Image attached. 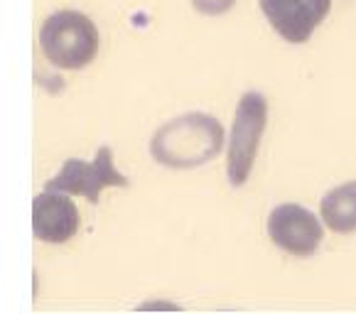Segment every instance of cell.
<instances>
[{
  "label": "cell",
  "instance_id": "6da1fadb",
  "mask_svg": "<svg viewBox=\"0 0 356 314\" xmlns=\"http://www.w3.org/2000/svg\"><path fill=\"white\" fill-rule=\"evenodd\" d=\"M224 150V126L202 110L182 113L160 126L150 140V155L170 170H192L211 163Z\"/></svg>",
  "mask_w": 356,
  "mask_h": 314
},
{
  "label": "cell",
  "instance_id": "7a4b0ae2",
  "mask_svg": "<svg viewBox=\"0 0 356 314\" xmlns=\"http://www.w3.org/2000/svg\"><path fill=\"white\" fill-rule=\"evenodd\" d=\"M99 30L89 15L79 10H59L40 27V47L57 69H84L99 52Z\"/></svg>",
  "mask_w": 356,
  "mask_h": 314
},
{
  "label": "cell",
  "instance_id": "3957f363",
  "mask_svg": "<svg viewBox=\"0 0 356 314\" xmlns=\"http://www.w3.org/2000/svg\"><path fill=\"white\" fill-rule=\"evenodd\" d=\"M268 126V101L258 91H248L238 99L226 147V177L231 187H243L251 177L261 138Z\"/></svg>",
  "mask_w": 356,
  "mask_h": 314
},
{
  "label": "cell",
  "instance_id": "277c9868",
  "mask_svg": "<svg viewBox=\"0 0 356 314\" xmlns=\"http://www.w3.org/2000/svg\"><path fill=\"white\" fill-rule=\"evenodd\" d=\"M106 187H131L128 177H123L113 165V150L99 147L94 163H84L79 157H69L57 174L44 184V189L64 194H79L91 204H99V197Z\"/></svg>",
  "mask_w": 356,
  "mask_h": 314
},
{
  "label": "cell",
  "instance_id": "5b68a950",
  "mask_svg": "<svg viewBox=\"0 0 356 314\" xmlns=\"http://www.w3.org/2000/svg\"><path fill=\"white\" fill-rule=\"evenodd\" d=\"M268 236L280 251L298 258H309L317 253L325 231L320 219L300 204H280L268 216Z\"/></svg>",
  "mask_w": 356,
  "mask_h": 314
},
{
  "label": "cell",
  "instance_id": "8992f818",
  "mask_svg": "<svg viewBox=\"0 0 356 314\" xmlns=\"http://www.w3.org/2000/svg\"><path fill=\"white\" fill-rule=\"evenodd\" d=\"M270 27L290 44L307 42L332 10V0H258Z\"/></svg>",
  "mask_w": 356,
  "mask_h": 314
},
{
  "label": "cell",
  "instance_id": "52a82bcc",
  "mask_svg": "<svg viewBox=\"0 0 356 314\" xmlns=\"http://www.w3.org/2000/svg\"><path fill=\"white\" fill-rule=\"evenodd\" d=\"M32 231L42 243H67L79 231V209L72 194L44 189L32 201Z\"/></svg>",
  "mask_w": 356,
  "mask_h": 314
},
{
  "label": "cell",
  "instance_id": "ba28073f",
  "mask_svg": "<svg viewBox=\"0 0 356 314\" xmlns=\"http://www.w3.org/2000/svg\"><path fill=\"white\" fill-rule=\"evenodd\" d=\"M320 214L327 229L334 233H354L356 231V179L330 189L320 204Z\"/></svg>",
  "mask_w": 356,
  "mask_h": 314
},
{
  "label": "cell",
  "instance_id": "9c48e42d",
  "mask_svg": "<svg viewBox=\"0 0 356 314\" xmlns=\"http://www.w3.org/2000/svg\"><path fill=\"white\" fill-rule=\"evenodd\" d=\"M192 6L202 15H224L236 6V0H192Z\"/></svg>",
  "mask_w": 356,
  "mask_h": 314
}]
</instances>
